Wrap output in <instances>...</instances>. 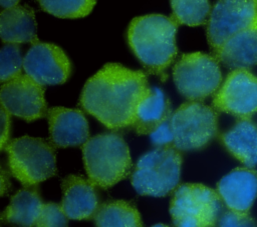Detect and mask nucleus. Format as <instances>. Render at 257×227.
<instances>
[{"label": "nucleus", "mask_w": 257, "mask_h": 227, "mask_svg": "<svg viewBox=\"0 0 257 227\" xmlns=\"http://www.w3.org/2000/svg\"><path fill=\"white\" fill-rule=\"evenodd\" d=\"M149 88L143 71L108 63L86 81L79 104L108 129L120 130L132 127Z\"/></svg>", "instance_id": "f257e3e1"}, {"label": "nucleus", "mask_w": 257, "mask_h": 227, "mask_svg": "<svg viewBox=\"0 0 257 227\" xmlns=\"http://www.w3.org/2000/svg\"><path fill=\"white\" fill-rule=\"evenodd\" d=\"M178 24L172 17L149 14L133 19L127 28L126 38L133 53L151 73L163 80L177 56Z\"/></svg>", "instance_id": "f03ea898"}, {"label": "nucleus", "mask_w": 257, "mask_h": 227, "mask_svg": "<svg viewBox=\"0 0 257 227\" xmlns=\"http://www.w3.org/2000/svg\"><path fill=\"white\" fill-rule=\"evenodd\" d=\"M82 155L89 180L101 188H109L124 179L132 167L128 146L115 132L88 138L82 145Z\"/></svg>", "instance_id": "7ed1b4c3"}, {"label": "nucleus", "mask_w": 257, "mask_h": 227, "mask_svg": "<svg viewBox=\"0 0 257 227\" xmlns=\"http://www.w3.org/2000/svg\"><path fill=\"white\" fill-rule=\"evenodd\" d=\"M182 162L181 151L174 146L157 147L139 159L132 184L141 195L166 196L180 181Z\"/></svg>", "instance_id": "20e7f679"}, {"label": "nucleus", "mask_w": 257, "mask_h": 227, "mask_svg": "<svg viewBox=\"0 0 257 227\" xmlns=\"http://www.w3.org/2000/svg\"><path fill=\"white\" fill-rule=\"evenodd\" d=\"M5 148L11 173L26 187L35 186L56 172L54 146L44 139L23 136Z\"/></svg>", "instance_id": "39448f33"}, {"label": "nucleus", "mask_w": 257, "mask_h": 227, "mask_svg": "<svg viewBox=\"0 0 257 227\" xmlns=\"http://www.w3.org/2000/svg\"><path fill=\"white\" fill-rule=\"evenodd\" d=\"M169 121L174 134L173 146L180 151L202 149L218 132L217 110L200 101L183 103Z\"/></svg>", "instance_id": "423d86ee"}, {"label": "nucleus", "mask_w": 257, "mask_h": 227, "mask_svg": "<svg viewBox=\"0 0 257 227\" xmlns=\"http://www.w3.org/2000/svg\"><path fill=\"white\" fill-rule=\"evenodd\" d=\"M221 197L210 187L186 183L175 189L170 213L176 227H213L221 212Z\"/></svg>", "instance_id": "0eeeda50"}, {"label": "nucleus", "mask_w": 257, "mask_h": 227, "mask_svg": "<svg viewBox=\"0 0 257 227\" xmlns=\"http://www.w3.org/2000/svg\"><path fill=\"white\" fill-rule=\"evenodd\" d=\"M179 92L190 101H202L215 94L222 82V72L215 56L194 52L183 54L173 68Z\"/></svg>", "instance_id": "6e6552de"}, {"label": "nucleus", "mask_w": 257, "mask_h": 227, "mask_svg": "<svg viewBox=\"0 0 257 227\" xmlns=\"http://www.w3.org/2000/svg\"><path fill=\"white\" fill-rule=\"evenodd\" d=\"M257 19V0H217L207 21V38L212 52Z\"/></svg>", "instance_id": "1a4fd4ad"}, {"label": "nucleus", "mask_w": 257, "mask_h": 227, "mask_svg": "<svg viewBox=\"0 0 257 227\" xmlns=\"http://www.w3.org/2000/svg\"><path fill=\"white\" fill-rule=\"evenodd\" d=\"M213 107L239 119L257 112V76L248 69H234L215 93Z\"/></svg>", "instance_id": "9d476101"}, {"label": "nucleus", "mask_w": 257, "mask_h": 227, "mask_svg": "<svg viewBox=\"0 0 257 227\" xmlns=\"http://www.w3.org/2000/svg\"><path fill=\"white\" fill-rule=\"evenodd\" d=\"M1 106L10 114L28 122L47 115L43 85L27 74H20L2 84Z\"/></svg>", "instance_id": "9b49d317"}, {"label": "nucleus", "mask_w": 257, "mask_h": 227, "mask_svg": "<svg viewBox=\"0 0 257 227\" xmlns=\"http://www.w3.org/2000/svg\"><path fill=\"white\" fill-rule=\"evenodd\" d=\"M23 69L25 74L41 85H56L68 79L71 64L60 47L51 43L36 42L26 52Z\"/></svg>", "instance_id": "f8f14e48"}, {"label": "nucleus", "mask_w": 257, "mask_h": 227, "mask_svg": "<svg viewBox=\"0 0 257 227\" xmlns=\"http://www.w3.org/2000/svg\"><path fill=\"white\" fill-rule=\"evenodd\" d=\"M50 141L54 147L83 145L89 138L88 123L78 109L52 107L47 111Z\"/></svg>", "instance_id": "ddd939ff"}, {"label": "nucleus", "mask_w": 257, "mask_h": 227, "mask_svg": "<svg viewBox=\"0 0 257 227\" xmlns=\"http://www.w3.org/2000/svg\"><path fill=\"white\" fill-rule=\"evenodd\" d=\"M217 192L230 210L248 212L257 197V172L236 168L218 182Z\"/></svg>", "instance_id": "4468645a"}, {"label": "nucleus", "mask_w": 257, "mask_h": 227, "mask_svg": "<svg viewBox=\"0 0 257 227\" xmlns=\"http://www.w3.org/2000/svg\"><path fill=\"white\" fill-rule=\"evenodd\" d=\"M90 180L68 175L61 182V207L69 219L84 220L94 217L98 207V196Z\"/></svg>", "instance_id": "2eb2a0df"}, {"label": "nucleus", "mask_w": 257, "mask_h": 227, "mask_svg": "<svg viewBox=\"0 0 257 227\" xmlns=\"http://www.w3.org/2000/svg\"><path fill=\"white\" fill-rule=\"evenodd\" d=\"M213 56L231 69H248L257 65V19L248 28L229 38Z\"/></svg>", "instance_id": "dca6fc26"}, {"label": "nucleus", "mask_w": 257, "mask_h": 227, "mask_svg": "<svg viewBox=\"0 0 257 227\" xmlns=\"http://www.w3.org/2000/svg\"><path fill=\"white\" fill-rule=\"evenodd\" d=\"M171 115V103L164 91L150 87L138 105L132 128L140 135L151 134Z\"/></svg>", "instance_id": "f3484780"}, {"label": "nucleus", "mask_w": 257, "mask_h": 227, "mask_svg": "<svg viewBox=\"0 0 257 227\" xmlns=\"http://www.w3.org/2000/svg\"><path fill=\"white\" fill-rule=\"evenodd\" d=\"M0 34L6 44L38 42L33 10L27 5L3 9L0 15Z\"/></svg>", "instance_id": "a211bd4d"}, {"label": "nucleus", "mask_w": 257, "mask_h": 227, "mask_svg": "<svg viewBox=\"0 0 257 227\" xmlns=\"http://www.w3.org/2000/svg\"><path fill=\"white\" fill-rule=\"evenodd\" d=\"M225 148L248 168L257 164V125L250 118L239 119L221 135Z\"/></svg>", "instance_id": "6ab92c4d"}, {"label": "nucleus", "mask_w": 257, "mask_h": 227, "mask_svg": "<svg viewBox=\"0 0 257 227\" xmlns=\"http://www.w3.org/2000/svg\"><path fill=\"white\" fill-rule=\"evenodd\" d=\"M43 205L37 187L20 189L12 196L10 204L2 214V219L20 227H33Z\"/></svg>", "instance_id": "aec40b11"}, {"label": "nucleus", "mask_w": 257, "mask_h": 227, "mask_svg": "<svg viewBox=\"0 0 257 227\" xmlns=\"http://www.w3.org/2000/svg\"><path fill=\"white\" fill-rule=\"evenodd\" d=\"M93 219L96 227H143L138 209L123 200L102 203Z\"/></svg>", "instance_id": "412c9836"}, {"label": "nucleus", "mask_w": 257, "mask_h": 227, "mask_svg": "<svg viewBox=\"0 0 257 227\" xmlns=\"http://www.w3.org/2000/svg\"><path fill=\"white\" fill-rule=\"evenodd\" d=\"M171 5L172 18L188 26L206 23L212 10L209 0H171Z\"/></svg>", "instance_id": "4be33fe9"}, {"label": "nucleus", "mask_w": 257, "mask_h": 227, "mask_svg": "<svg viewBox=\"0 0 257 227\" xmlns=\"http://www.w3.org/2000/svg\"><path fill=\"white\" fill-rule=\"evenodd\" d=\"M47 13L60 18H80L88 15L96 0H36Z\"/></svg>", "instance_id": "5701e85b"}, {"label": "nucleus", "mask_w": 257, "mask_h": 227, "mask_svg": "<svg viewBox=\"0 0 257 227\" xmlns=\"http://www.w3.org/2000/svg\"><path fill=\"white\" fill-rule=\"evenodd\" d=\"M24 58L18 44L7 43L0 52V79L4 83L21 74Z\"/></svg>", "instance_id": "b1692460"}, {"label": "nucleus", "mask_w": 257, "mask_h": 227, "mask_svg": "<svg viewBox=\"0 0 257 227\" xmlns=\"http://www.w3.org/2000/svg\"><path fill=\"white\" fill-rule=\"evenodd\" d=\"M68 219L61 205L44 203L35 227H68Z\"/></svg>", "instance_id": "393cba45"}, {"label": "nucleus", "mask_w": 257, "mask_h": 227, "mask_svg": "<svg viewBox=\"0 0 257 227\" xmlns=\"http://www.w3.org/2000/svg\"><path fill=\"white\" fill-rule=\"evenodd\" d=\"M219 227H257L256 221L248 212L227 210L223 212L218 220Z\"/></svg>", "instance_id": "a878e982"}, {"label": "nucleus", "mask_w": 257, "mask_h": 227, "mask_svg": "<svg viewBox=\"0 0 257 227\" xmlns=\"http://www.w3.org/2000/svg\"><path fill=\"white\" fill-rule=\"evenodd\" d=\"M151 140L157 147L173 146L174 134L169 119L160 125L153 133H151Z\"/></svg>", "instance_id": "bb28decb"}, {"label": "nucleus", "mask_w": 257, "mask_h": 227, "mask_svg": "<svg viewBox=\"0 0 257 227\" xmlns=\"http://www.w3.org/2000/svg\"><path fill=\"white\" fill-rule=\"evenodd\" d=\"M10 114L1 106V149H4L8 144L10 131Z\"/></svg>", "instance_id": "cd10ccee"}, {"label": "nucleus", "mask_w": 257, "mask_h": 227, "mask_svg": "<svg viewBox=\"0 0 257 227\" xmlns=\"http://www.w3.org/2000/svg\"><path fill=\"white\" fill-rule=\"evenodd\" d=\"M19 1L20 0H0V4L4 9H6V8H11L16 6Z\"/></svg>", "instance_id": "c85d7f7f"}, {"label": "nucleus", "mask_w": 257, "mask_h": 227, "mask_svg": "<svg viewBox=\"0 0 257 227\" xmlns=\"http://www.w3.org/2000/svg\"><path fill=\"white\" fill-rule=\"evenodd\" d=\"M6 182H8V177H6L5 171H2V175H1V194L2 195H4L5 190L8 187V185H6Z\"/></svg>", "instance_id": "c756f323"}, {"label": "nucleus", "mask_w": 257, "mask_h": 227, "mask_svg": "<svg viewBox=\"0 0 257 227\" xmlns=\"http://www.w3.org/2000/svg\"><path fill=\"white\" fill-rule=\"evenodd\" d=\"M153 227H169V226H167V225H165V224H156V225H154Z\"/></svg>", "instance_id": "7c9ffc66"}]
</instances>
